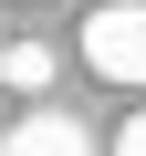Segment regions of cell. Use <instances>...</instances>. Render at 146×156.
Returning a JSON list of instances; mask_svg holds the SVG:
<instances>
[{"label":"cell","mask_w":146,"mask_h":156,"mask_svg":"<svg viewBox=\"0 0 146 156\" xmlns=\"http://www.w3.org/2000/svg\"><path fill=\"white\" fill-rule=\"evenodd\" d=\"M84 62L104 83H146V0H104L84 21Z\"/></svg>","instance_id":"1"},{"label":"cell","mask_w":146,"mask_h":156,"mask_svg":"<svg viewBox=\"0 0 146 156\" xmlns=\"http://www.w3.org/2000/svg\"><path fill=\"white\" fill-rule=\"evenodd\" d=\"M0 156H94V135L73 115H21L11 135H0Z\"/></svg>","instance_id":"2"},{"label":"cell","mask_w":146,"mask_h":156,"mask_svg":"<svg viewBox=\"0 0 146 156\" xmlns=\"http://www.w3.org/2000/svg\"><path fill=\"white\" fill-rule=\"evenodd\" d=\"M52 73H63V52H52V42H0V83H11V94H42Z\"/></svg>","instance_id":"3"},{"label":"cell","mask_w":146,"mask_h":156,"mask_svg":"<svg viewBox=\"0 0 146 156\" xmlns=\"http://www.w3.org/2000/svg\"><path fill=\"white\" fill-rule=\"evenodd\" d=\"M115 156H146V115H136V125H125V135H115Z\"/></svg>","instance_id":"4"}]
</instances>
